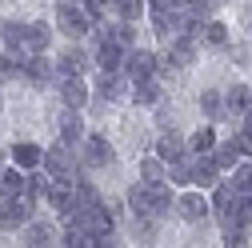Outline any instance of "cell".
<instances>
[{"label": "cell", "instance_id": "42", "mask_svg": "<svg viewBox=\"0 0 252 248\" xmlns=\"http://www.w3.org/2000/svg\"><path fill=\"white\" fill-rule=\"evenodd\" d=\"M0 104H4V100H0Z\"/></svg>", "mask_w": 252, "mask_h": 248}, {"label": "cell", "instance_id": "39", "mask_svg": "<svg viewBox=\"0 0 252 248\" xmlns=\"http://www.w3.org/2000/svg\"><path fill=\"white\" fill-rule=\"evenodd\" d=\"M184 4H188V0H172V8H184Z\"/></svg>", "mask_w": 252, "mask_h": 248}, {"label": "cell", "instance_id": "9", "mask_svg": "<svg viewBox=\"0 0 252 248\" xmlns=\"http://www.w3.org/2000/svg\"><path fill=\"white\" fill-rule=\"evenodd\" d=\"M168 64L172 68H192L196 64V36H172L168 40Z\"/></svg>", "mask_w": 252, "mask_h": 248}, {"label": "cell", "instance_id": "22", "mask_svg": "<svg viewBox=\"0 0 252 248\" xmlns=\"http://www.w3.org/2000/svg\"><path fill=\"white\" fill-rule=\"evenodd\" d=\"M24 28H28V20H16V16L0 20V44L4 48H24Z\"/></svg>", "mask_w": 252, "mask_h": 248}, {"label": "cell", "instance_id": "26", "mask_svg": "<svg viewBox=\"0 0 252 248\" xmlns=\"http://www.w3.org/2000/svg\"><path fill=\"white\" fill-rule=\"evenodd\" d=\"M172 188H168V180H160V184H152V216L160 220V216H168L172 212Z\"/></svg>", "mask_w": 252, "mask_h": 248}, {"label": "cell", "instance_id": "24", "mask_svg": "<svg viewBox=\"0 0 252 248\" xmlns=\"http://www.w3.org/2000/svg\"><path fill=\"white\" fill-rule=\"evenodd\" d=\"M20 228H24V244H28V248H44V244H56V240H52V224H36L32 216H28V220H24Z\"/></svg>", "mask_w": 252, "mask_h": 248}, {"label": "cell", "instance_id": "23", "mask_svg": "<svg viewBox=\"0 0 252 248\" xmlns=\"http://www.w3.org/2000/svg\"><path fill=\"white\" fill-rule=\"evenodd\" d=\"M132 100L136 104H156L160 100V80L156 76H136L132 80Z\"/></svg>", "mask_w": 252, "mask_h": 248}, {"label": "cell", "instance_id": "40", "mask_svg": "<svg viewBox=\"0 0 252 248\" xmlns=\"http://www.w3.org/2000/svg\"><path fill=\"white\" fill-rule=\"evenodd\" d=\"M0 164H4V148H0Z\"/></svg>", "mask_w": 252, "mask_h": 248}, {"label": "cell", "instance_id": "30", "mask_svg": "<svg viewBox=\"0 0 252 248\" xmlns=\"http://www.w3.org/2000/svg\"><path fill=\"white\" fill-rule=\"evenodd\" d=\"M168 184H192V156H176L168 160Z\"/></svg>", "mask_w": 252, "mask_h": 248}, {"label": "cell", "instance_id": "41", "mask_svg": "<svg viewBox=\"0 0 252 248\" xmlns=\"http://www.w3.org/2000/svg\"><path fill=\"white\" fill-rule=\"evenodd\" d=\"M212 4H224V0H212Z\"/></svg>", "mask_w": 252, "mask_h": 248}, {"label": "cell", "instance_id": "1", "mask_svg": "<svg viewBox=\"0 0 252 248\" xmlns=\"http://www.w3.org/2000/svg\"><path fill=\"white\" fill-rule=\"evenodd\" d=\"M56 32H64L68 40H80L92 32V16L84 12V4H56Z\"/></svg>", "mask_w": 252, "mask_h": 248}, {"label": "cell", "instance_id": "27", "mask_svg": "<svg viewBox=\"0 0 252 248\" xmlns=\"http://www.w3.org/2000/svg\"><path fill=\"white\" fill-rule=\"evenodd\" d=\"M232 200H236V192H232V184H212V200H208V208L216 212V216H228V208H232Z\"/></svg>", "mask_w": 252, "mask_h": 248}, {"label": "cell", "instance_id": "17", "mask_svg": "<svg viewBox=\"0 0 252 248\" xmlns=\"http://www.w3.org/2000/svg\"><path fill=\"white\" fill-rule=\"evenodd\" d=\"M124 52H128V48H120L116 40H100V44H96V64H100L104 72H120Z\"/></svg>", "mask_w": 252, "mask_h": 248}, {"label": "cell", "instance_id": "34", "mask_svg": "<svg viewBox=\"0 0 252 248\" xmlns=\"http://www.w3.org/2000/svg\"><path fill=\"white\" fill-rule=\"evenodd\" d=\"M232 192H240V196H248L252 192V164L248 160H240V164H232Z\"/></svg>", "mask_w": 252, "mask_h": 248}, {"label": "cell", "instance_id": "31", "mask_svg": "<svg viewBox=\"0 0 252 248\" xmlns=\"http://www.w3.org/2000/svg\"><path fill=\"white\" fill-rule=\"evenodd\" d=\"M248 104H252V88H244V84H232V88L224 92V108H228V112H236V116H240Z\"/></svg>", "mask_w": 252, "mask_h": 248}, {"label": "cell", "instance_id": "35", "mask_svg": "<svg viewBox=\"0 0 252 248\" xmlns=\"http://www.w3.org/2000/svg\"><path fill=\"white\" fill-rule=\"evenodd\" d=\"M216 148V132L212 128H200L192 140H188V152H196V156H204V152H212Z\"/></svg>", "mask_w": 252, "mask_h": 248}, {"label": "cell", "instance_id": "15", "mask_svg": "<svg viewBox=\"0 0 252 248\" xmlns=\"http://www.w3.org/2000/svg\"><path fill=\"white\" fill-rule=\"evenodd\" d=\"M124 80H128L124 72H104V68H100V76H96V96H100V100H120L124 92H128Z\"/></svg>", "mask_w": 252, "mask_h": 248}, {"label": "cell", "instance_id": "8", "mask_svg": "<svg viewBox=\"0 0 252 248\" xmlns=\"http://www.w3.org/2000/svg\"><path fill=\"white\" fill-rule=\"evenodd\" d=\"M52 32H56V28L48 20H28V28H24V52H48L52 48Z\"/></svg>", "mask_w": 252, "mask_h": 248}, {"label": "cell", "instance_id": "14", "mask_svg": "<svg viewBox=\"0 0 252 248\" xmlns=\"http://www.w3.org/2000/svg\"><path fill=\"white\" fill-rule=\"evenodd\" d=\"M216 180H220V168L212 160V152H204V156L192 152V184H196V188H212Z\"/></svg>", "mask_w": 252, "mask_h": 248}, {"label": "cell", "instance_id": "25", "mask_svg": "<svg viewBox=\"0 0 252 248\" xmlns=\"http://www.w3.org/2000/svg\"><path fill=\"white\" fill-rule=\"evenodd\" d=\"M20 192H24V168L0 164V196H20Z\"/></svg>", "mask_w": 252, "mask_h": 248}, {"label": "cell", "instance_id": "38", "mask_svg": "<svg viewBox=\"0 0 252 248\" xmlns=\"http://www.w3.org/2000/svg\"><path fill=\"white\" fill-rule=\"evenodd\" d=\"M148 8L152 12H164V8H172V0H148Z\"/></svg>", "mask_w": 252, "mask_h": 248}, {"label": "cell", "instance_id": "28", "mask_svg": "<svg viewBox=\"0 0 252 248\" xmlns=\"http://www.w3.org/2000/svg\"><path fill=\"white\" fill-rule=\"evenodd\" d=\"M200 112H204L208 120H220V116H228V108H224V96H220L216 88H204V92H200Z\"/></svg>", "mask_w": 252, "mask_h": 248}, {"label": "cell", "instance_id": "18", "mask_svg": "<svg viewBox=\"0 0 252 248\" xmlns=\"http://www.w3.org/2000/svg\"><path fill=\"white\" fill-rule=\"evenodd\" d=\"M48 184H52V176L40 172V168H32V176L24 172V192H20V196H24V200H32V204H40L44 192H48Z\"/></svg>", "mask_w": 252, "mask_h": 248}, {"label": "cell", "instance_id": "36", "mask_svg": "<svg viewBox=\"0 0 252 248\" xmlns=\"http://www.w3.org/2000/svg\"><path fill=\"white\" fill-rule=\"evenodd\" d=\"M224 244H228V248H244V244H248V228L224 220Z\"/></svg>", "mask_w": 252, "mask_h": 248}, {"label": "cell", "instance_id": "13", "mask_svg": "<svg viewBox=\"0 0 252 248\" xmlns=\"http://www.w3.org/2000/svg\"><path fill=\"white\" fill-rule=\"evenodd\" d=\"M40 160H44V148L40 144H32V140H16L12 144V164L16 168L32 172V168H40Z\"/></svg>", "mask_w": 252, "mask_h": 248}, {"label": "cell", "instance_id": "5", "mask_svg": "<svg viewBox=\"0 0 252 248\" xmlns=\"http://www.w3.org/2000/svg\"><path fill=\"white\" fill-rule=\"evenodd\" d=\"M172 208L180 212V220H188V224H204V220H208V212H212V208H208V196H200V188L176 196Z\"/></svg>", "mask_w": 252, "mask_h": 248}, {"label": "cell", "instance_id": "2", "mask_svg": "<svg viewBox=\"0 0 252 248\" xmlns=\"http://www.w3.org/2000/svg\"><path fill=\"white\" fill-rule=\"evenodd\" d=\"M40 168L52 176V180H76V156H72V144H52V148H44V160H40Z\"/></svg>", "mask_w": 252, "mask_h": 248}, {"label": "cell", "instance_id": "12", "mask_svg": "<svg viewBox=\"0 0 252 248\" xmlns=\"http://www.w3.org/2000/svg\"><path fill=\"white\" fill-rule=\"evenodd\" d=\"M56 128H60V140H64V144H80L84 140V116H80V108H64L60 120H56Z\"/></svg>", "mask_w": 252, "mask_h": 248}, {"label": "cell", "instance_id": "4", "mask_svg": "<svg viewBox=\"0 0 252 248\" xmlns=\"http://www.w3.org/2000/svg\"><path fill=\"white\" fill-rule=\"evenodd\" d=\"M32 200H24V196H0V232H12L20 228L28 216H32Z\"/></svg>", "mask_w": 252, "mask_h": 248}, {"label": "cell", "instance_id": "37", "mask_svg": "<svg viewBox=\"0 0 252 248\" xmlns=\"http://www.w3.org/2000/svg\"><path fill=\"white\" fill-rule=\"evenodd\" d=\"M152 28H156V36H160V40H172V36H176V28H172V16H168V8H164V12H156Z\"/></svg>", "mask_w": 252, "mask_h": 248}, {"label": "cell", "instance_id": "33", "mask_svg": "<svg viewBox=\"0 0 252 248\" xmlns=\"http://www.w3.org/2000/svg\"><path fill=\"white\" fill-rule=\"evenodd\" d=\"M200 36H204V44H212V48H228V28L220 24V20H204Z\"/></svg>", "mask_w": 252, "mask_h": 248}, {"label": "cell", "instance_id": "19", "mask_svg": "<svg viewBox=\"0 0 252 248\" xmlns=\"http://www.w3.org/2000/svg\"><path fill=\"white\" fill-rule=\"evenodd\" d=\"M184 152H188V140H184L180 132H164L160 140H156V156H160L164 164L176 160V156H184Z\"/></svg>", "mask_w": 252, "mask_h": 248}, {"label": "cell", "instance_id": "29", "mask_svg": "<svg viewBox=\"0 0 252 248\" xmlns=\"http://www.w3.org/2000/svg\"><path fill=\"white\" fill-rule=\"evenodd\" d=\"M140 180H144V184H160V180H168V164H164L160 156H144V160H140Z\"/></svg>", "mask_w": 252, "mask_h": 248}, {"label": "cell", "instance_id": "3", "mask_svg": "<svg viewBox=\"0 0 252 248\" xmlns=\"http://www.w3.org/2000/svg\"><path fill=\"white\" fill-rule=\"evenodd\" d=\"M20 76L32 84V88H48L52 80H56V64L44 56V52H28L24 56V68H20Z\"/></svg>", "mask_w": 252, "mask_h": 248}, {"label": "cell", "instance_id": "32", "mask_svg": "<svg viewBox=\"0 0 252 248\" xmlns=\"http://www.w3.org/2000/svg\"><path fill=\"white\" fill-rule=\"evenodd\" d=\"M112 12L120 20H140L148 12V0H112Z\"/></svg>", "mask_w": 252, "mask_h": 248}, {"label": "cell", "instance_id": "21", "mask_svg": "<svg viewBox=\"0 0 252 248\" xmlns=\"http://www.w3.org/2000/svg\"><path fill=\"white\" fill-rule=\"evenodd\" d=\"M128 208H132V216H152V184H132L128 188Z\"/></svg>", "mask_w": 252, "mask_h": 248}, {"label": "cell", "instance_id": "16", "mask_svg": "<svg viewBox=\"0 0 252 248\" xmlns=\"http://www.w3.org/2000/svg\"><path fill=\"white\" fill-rule=\"evenodd\" d=\"M44 200H48L60 216H68V212H72V180H52L48 192H44Z\"/></svg>", "mask_w": 252, "mask_h": 248}, {"label": "cell", "instance_id": "11", "mask_svg": "<svg viewBox=\"0 0 252 248\" xmlns=\"http://www.w3.org/2000/svg\"><path fill=\"white\" fill-rule=\"evenodd\" d=\"M56 88H60L64 108H84V104H88V84H84V76H60Z\"/></svg>", "mask_w": 252, "mask_h": 248}, {"label": "cell", "instance_id": "20", "mask_svg": "<svg viewBox=\"0 0 252 248\" xmlns=\"http://www.w3.org/2000/svg\"><path fill=\"white\" fill-rule=\"evenodd\" d=\"M212 160H216V168H220V172H228L232 164H240V160H244V152H240L236 136H232V140H224V144H216V148H212Z\"/></svg>", "mask_w": 252, "mask_h": 248}, {"label": "cell", "instance_id": "10", "mask_svg": "<svg viewBox=\"0 0 252 248\" xmlns=\"http://www.w3.org/2000/svg\"><path fill=\"white\" fill-rule=\"evenodd\" d=\"M88 64H92L88 52H84V48H76V44H68L64 52L56 56V72H60V76H84V72H88Z\"/></svg>", "mask_w": 252, "mask_h": 248}, {"label": "cell", "instance_id": "7", "mask_svg": "<svg viewBox=\"0 0 252 248\" xmlns=\"http://www.w3.org/2000/svg\"><path fill=\"white\" fill-rule=\"evenodd\" d=\"M120 72L128 76V80H136V76H156V52H148V48H128L124 52V64H120Z\"/></svg>", "mask_w": 252, "mask_h": 248}, {"label": "cell", "instance_id": "6", "mask_svg": "<svg viewBox=\"0 0 252 248\" xmlns=\"http://www.w3.org/2000/svg\"><path fill=\"white\" fill-rule=\"evenodd\" d=\"M84 164L88 168H108L112 160H116V152H112V144L100 136V132H84Z\"/></svg>", "mask_w": 252, "mask_h": 248}]
</instances>
